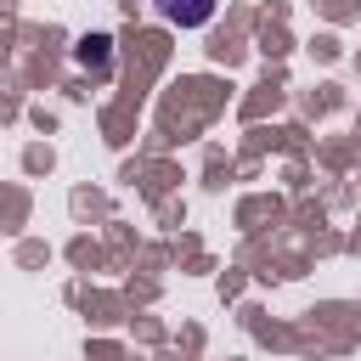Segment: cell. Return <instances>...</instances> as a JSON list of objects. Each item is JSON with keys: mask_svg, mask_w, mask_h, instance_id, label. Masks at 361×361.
<instances>
[{"mask_svg": "<svg viewBox=\"0 0 361 361\" xmlns=\"http://www.w3.org/2000/svg\"><path fill=\"white\" fill-rule=\"evenodd\" d=\"M214 6H220V0H152V11H158L164 23H175V28H203V23L214 17Z\"/></svg>", "mask_w": 361, "mask_h": 361, "instance_id": "cell-1", "label": "cell"}, {"mask_svg": "<svg viewBox=\"0 0 361 361\" xmlns=\"http://www.w3.org/2000/svg\"><path fill=\"white\" fill-rule=\"evenodd\" d=\"M107 56V39L96 34V39H79V62H102Z\"/></svg>", "mask_w": 361, "mask_h": 361, "instance_id": "cell-2", "label": "cell"}]
</instances>
